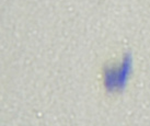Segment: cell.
<instances>
[{
  "instance_id": "1",
  "label": "cell",
  "mask_w": 150,
  "mask_h": 126,
  "mask_svg": "<svg viewBox=\"0 0 150 126\" xmlns=\"http://www.w3.org/2000/svg\"><path fill=\"white\" fill-rule=\"evenodd\" d=\"M133 59L130 54H124L120 60H111L101 69L102 86L106 92L117 93L125 87L132 71Z\"/></svg>"
}]
</instances>
